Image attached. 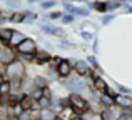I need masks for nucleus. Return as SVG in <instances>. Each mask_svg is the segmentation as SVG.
Returning a JSON list of instances; mask_svg holds the SVG:
<instances>
[{"label":"nucleus","instance_id":"49","mask_svg":"<svg viewBox=\"0 0 132 120\" xmlns=\"http://www.w3.org/2000/svg\"><path fill=\"white\" fill-rule=\"evenodd\" d=\"M116 2H127V0H116Z\"/></svg>","mask_w":132,"mask_h":120},{"label":"nucleus","instance_id":"1","mask_svg":"<svg viewBox=\"0 0 132 120\" xmlns=\"http://www.w3.org/2000/svg\"><path fill=\"white\" fill-rule=\"evenodd\" d=\"M3 72H5V75H7L9 80L25 78L27 75H29V72H27V63H23L20 59L13 60L12 63H9L7 67H3Z\"/></svg>","mask_w":132,"mask_h":120},{"label":"nucleus","instance_id":"13","mask_svg":"<svg viewBox=\"0 0 132 120\" xmlns=\"http://www.w3.org/2000/svg\"><path fill=\"white\" fill-rule=\"evenodd\" d=\"M34 88H35V84H34V77L27 75V77L22 80V92H25V94H30Z\"/></svg>","mask_w":132,"mask_h":120},{"label":"nucleus","instance_id":"2","mask_svg":"<svg viewBox=\"0 0 132 120\" xmlns=\"http://www.w3.org/2000/svg\"><path fill=\"white\" fill-rule=\"evenodd\" d=\"M69 100H70V107L75 115H84L85 112L90 110V102L85 95L72 92V94H69Z\"/></svg>","mask_w":132,"mask_h":120},{"label":"nucleus","instance_id":"23","mask_svg":"<svg viewBox=\"0 0 132 120\" xmlns=\"http://www.w3.org/2000/svg\"><path fill=\"white\" fill-rule=\"evenodd\" d=\"M22 0H5V7L9 10H12V12H15V10H20L22 8Z\"/></svg>","mask_w":132,"mask_h":120},{"label":"nucleus","instance_id":"46","mask_svg":"<svg viewBox=\"0 0 132 120\" xmlns=\"http://www.w3.org/2000/svg\"><path fill=\"white\" fill-rule=\"evenodd\" d=\"M44 49L50 52V50H52V45H50V43H48V42H44Z\"/></svg>","mask_w":132,"mask_h":120},{"label":"nucleus","instance_id":"35","mask_svg":"<svg viewBox=\"0 0 132 120\" xmlns=\"http://www.w3.org/2000/svg\"><path fill=\"white\" fill-rule=\"evenodd\" d=\"M30 95H32V98H34V100H37V102H39L40 98L44 97V88H39V87H35L32 92H30Z\"/></svg>","mask_w":132,"mask_h":120},{"label":"nucleus","instance_id":"48","mask_svg":"<svg viewBox=\"0 0 132 120\" xmlns=\"http://www.w3.org/2000/svg\"><path fill=\"white\" fill-rule=\"evenodd\" d=\"M54 120H64V118H62V117H59V115H57V117H55Z\"/></svg>","mask_w":132,"mask_h":120},{"label":"nucleus","instance_id":"6","mask_svg":"<svg viewBox=\"0 0 132 120\" xmlns=\"http://www.w3.org/2000/svg\"><path fill=\"white\" fill-rule=\"evenodd\" d=\"M92 70H94V68L87 63V60H75V63H74V73L77 75V77L87 78V77H90Z\"/></svg>","mask_w":132,"mask_h":120},{"label":"nucleus","instance_id":"40","mask_svg":"<svg viewBox=\"0 0 132 120\" xmlns=\"http://www.w3.org/2000/svg\"><path fill=\"white\" fill-rule=\"evenodd\" d=\"M54 37H59V39H65V37H67V32H65L62 27H57V29H55V32H54Z\"/></svg>","mask_w":132,"mask_h":120},{"label":"nucleus","instance_id":"9","mask_svg":"<svg viewBox=\"0 0 132 120\" xmlns=\"http://www.w3.org/2000/svg\"><path fill=\"white\" fill-rule=\"evenodd\" d=\"M114 102H116L117 107L120 108H132V95H127V94H117L114 97Z\"/></svg>","mask_w":132,"mask_h":120},{"label":"nucleus","instance_id":"4","mask_svg":"<svg viewBox=\"0 0 132 120\" xmlns=\"http://www.w3.org/2000/svg\"><path fill=\"white\" fill-rule=\"evenodd\" d=\"M19 59V53H17V50L13 49V47H3L2 50H0V65L2 67H7L9 63H12L13 60Z\"/></svg>","mask_w":132,"mask_h":120},{"label":"nucleus","instance_id":"15","mask_svg":"<svg viewBox=\"0 0 132 120\" xmlns=\"http://www.w3.org/2000/svg\"><path fill=\"white\" fill-rule=\"evenodd\" d=\"M57 47L60 50H75L77 49V45H75L74 42H70V40H67V39H59Z\"/></svg>","mask_w":132,"mask_h":120},{"label":"nucleus","instance_id":"36","mask_svg":"<svg viewBox=\"0 0 132 120\" xmlns=\"http://www.w3.org/2000/svg\"><path fill=\"white\" fill-rule=\"evenodd\" d=\"M119 120H132V108H122Z\"/></svg>","mask_w":132,"mask_h":120},{"label":"nucleus","instance_id":"22","mask_svg":"<svg viewBox=\"0 0 132 120\" xmlns=\"http://www.w3.org/2000/svg\"><path fill=\"white\" fill-rule=\"evenodd\" d=\"M74 15L80 17V19H87V17H90V8H87V7H75Z\"/></svg>","mask_w":132,"mask_h":120},{"label":"nucleus","instance_id":"17","mask_svg":"<svg viewBox=\"0 0 132 120\" xmlns=\"http://www.w3.org/2000/svg\"><path fill=\"white\" fill-rule=\"evenodd\" d=\"M23 13H25V19H23V23L25 25H32V23H35V20L39 19V13L32 12V10H23Z\"/></svg>","mask_w":132,"mask_h":120},{"label":"nucleus","instance_id":"37","mask_svg":"<svg viewBox=\"0 0 132 120\" xmlns=\"http://www.w3.org/2000/svg\"><path fill=\"white\" fill-rule=\"evenodd\" d=\"M39 105H40V108H50V105H52V98H48V97H42L39 100Z\"/></svg>","mask_w":132,"mask_h":120},{"label":"nucleus","instance_id":"34","mask_svg":"<svg viewBox=\"0 0 132 120\" xmlns=\"http://www.w3.org/2000/svg\"><path fill=\"white\" fill-rule=\"evenodd\" d=\"M60 62H62V57H59V55H52V57H50V60H48V63L45 65V67H50V68H57Z\"/></svg>","mask_w":132,"mask_h":120},{"label":"nucleus","instance_id":"29","mask_svg":"<svg viewBox=\"0 0 132 120\" xmlns=\"http://www.w3.org/2000/svg\"><path fill=\"white\" fill-rule=\"evenodd\" d=\"M22 80L23 78L10 80V84H12V94H20V92H22Z\"/></svg>","mask_w":132,"mask_h":120},{"label":"nucleus","instance_id":"20","mask_svg":"<svg viewBox=\"0 0 132 120\" xmlns=\"http://www.w3.org/2000/svg\"><path fill=\"white\" fill-rule=\"evenodd\" d=\"M99 102L104 105V107H112V105H116V102H114V97L112 95H109V94H102L100 95V98H99Z\"/></svg>","mask_w":132,"mask_h":120},{"label":"nucleus","instance_id":"50","mask_svg":"<svg viewBox=\"0 0 132 120\" xmlns=\"http://www.w3.org/2000/svg\"><path fill=\"white\" fill-rule=\"evenodd\" d=\"M62 2H72V0H62Z\"/></svg>","mask_w":132,"mask_h":120},{"label":"nucleus","instance_id":"11","mask_svg":"<svg viewBox=\"0 0 132 120\" xmlns=\"http://www.w3.org/2000/svg\"><path fill=\"white\" fill-rule=\"evenodd\" d=\"M34 84H35V87H39V88H45V87H50L52 82L48 80L44 73H39V75L34 77Z\"/></svg>","mask_w":132,"mask_h":120},{"label":"nucleus","instance_id":"24","mask_svg":"<svg viewBox=\"0 0 132 120\" xmlns=\"http://www.w3.org/2000/svg\"><path fill=\"white\" fill-rule=\"evenodd\" d=\"M94 10L99 13H107L109 12V8H107V0L105 2H102V0H95V3H94Z\"/></svg>","mask_w":132,"mask_h":120},{"label":"nucleus","instance_id":"41","mask_svg":"<svg viewBox=\"0 0 132 120\" xmlns=\"http://www.w3.org/2000/svg\"><path fill=\"white\" fill-rule=\"evenodd\" d=\"M32 118H34V115H32L30 110H23L22 114L19 115V120H32Z\"/></svg>","mask_w":132,"mask_h":120},{"label":"nucleus","instance_id":"19","mask_svg":"<svg viewBox=\"0 0 132 120\" xmlns=\"http://www.w3.org/2000/svg\"><path fill=\"white\" fill-rule=\"evenodd\" d=\"M45 77L48 78L50 82H59V72H57V68H50V67H45Z\"/></svg>","mask_w":132,"mask_h":120},{"label":"nucleus","instance_id":"44","mask_svg":"<svg viewBox=\"0 0 132 120\" xmlns=\"http://www.w3.org/2000/svg\"><path fill=\"white\" fill-rule=\"evenodd\" d=\"M9 78H7V75H5V72H0V85L3 84V82H7Z\"/></svg>","mask_w":132,"mask_h":120},{"label":"nucleus","instance_id":"26","mask_svg":"<svg viewBox=\"0 0 132 120\" xmlns=\"http://www.w3.org/2000/svg\"><path fill=\"white\" fill-rule=\"evenodd\" d=\"M39 5H40V8L42 10H52V8H55V5H57V0H40L39 2Z\"/></svg>","mask_w":132,"mask_h":120},{"label":"nucleus","instance_id":"21","mask_svg":"<svg viewBox=\"0 0 132 120\" xmlns=\"http://www.w3.org/2000/svg\"><path fill=\"white\" fill-rule=\"evenodd\" d=\"M39 117H40V120H54L55 117H57V114H55L52 108H42Z\"/></svg>","mask_w":132,"mask_h":120},{"label":"nucleus","instance_id":"39","mask_svg":"<svg viewBox=\"0 0 132 120\" xmlns=\"http://www.w3.org/2000/svg\"><path fill=\"white\" fill-rule=\"evenodd\" d=\"M62 7H64V12L65 13H72V15H74V8H75L74 3H70V2H62Z\"/></svg>","mask_w":132,"mask_h":120},{"label":"nucleus","instance_id":"45","mask_svg":"<svg viewBox=\"0 0 132 120\" xmlns=\"http://www.w3.org/2000/svg\"><path fill=\"white\" fill-rule=\"evenodd\" d=\"M97 42H99V40H94V42H92V50H94V53H97V50H99V43H97Z\"/></svg>","mask_w":132,"mask_h":120},{"label":"nucleus","instance_id":"42","mask_svg":"<svg viewBox=\"0 0 132 120\" xmlns=\"http://www.w3.org/2000/svg\"><path fill=\"white\" fill-rule=\"evenodd\" d=\"M80 29H82V30H85V29H89V30H95V29H97V25H95V23H92V22H84V23L80 25Z\"/></svg>","mask_w":132,"mask_h":120},{"label":"nucleus","instance_id":"25","mask_svg":"<svg viewBox=\"0 0 132 120\" xmlns=\"http://www.w3.org/2000/svg\"><path fill=\"white\" fill-rule=\"evenodd\" d=\"M10 94H12V84H10V80H7L0 85V97H7Z\"/></svg>","mask_w":132,"mask_h":120},{"label":"nucleus","instance_id":"47","mask_svg":"<svg viewBox=\"0 0 132 120\" xmlns=\"http://www.w3.org/2000/svg\"><path fill=\"white\" fill-rule=\"evenodd\" d=\"M39 0H25V3H29V5H34V3H37Z\"/></svg>","mask_w":132,"mask_h":120},{"label":"nucleus","instance_id":"32","mask_svg":"<svg viewBox=\"0 0 132 120\" xmlns=\"http://www.w3.org/2000/svg\"><path fill=\"white\" fill-rule=\"evenodd\" d=\"M75 22V15H72V13H64L60 19V23L62 25H70V23Z\"/></svg>","mask_w":132,"mask_h":120},{"label":"nucleus","instance_id":"30","mask_svg":"<svg viewBox=\"0 0 132 120\" xmlns=\"http://www.w3.org/2000/svg\"><path fill=\"white\" fill-rule=\"evenodd\" d=\"M74 110H72V107H67V108H64V110L59 114V117H62L64 120H72V117H74Z\"/></svg>","mask_w":132,"mask_h":120},{"label":"nucleus","instance_id":"10","mask_svg":"<svg viewBox=\"0 0 132 120\" xmlns=\"http://www.w3.org/2000/svg\"><path fill=\"white\" fill-rule=\"evenodd\" d=\"M15 32V29H10V27H0V40H2L5 45H9L10 40H12V35Z\"/></svg>","mask_w":132,"mask_h":120},{"label":"nucleus","instance_id":"12","mask_svg":"<svg viewBox=\"0 0 132 120\" xmlns=\"http://www.w3.org/2000/svg\"><path fill=\"white\" fill-rule=\"evenodd\" d=\"M25 39H27V37H25V33H23V32L15 30V32H13V35H12V40H10V43H9V47H13V49H15V47L19 45L20 42H23Z\"/></svg>","mask_w":132,"mask_h":120},{"label":"nucleus","instance_id":"7","mask_svg":"<svg viewBox=\"0 0 132 120\" xmlns=\"http://www.w3.org/2000/svg\"><path fill=\"white\" fill-rule=\"evenodd\" d=\"M120 110H122V108L117 107V105L107 107L105 110L100 112V118H102V120H119V117H120Z\"/></svg>","mask_w":132,"mask_h":120},{"label":"nucleus","instance_id":"8","mask_svg":"<svg viewBox=\"0 0 132 120\" xmlns=\"http://www.w3.org/2000/svg\"><path fill=\"white\" fill-rule=\"evenodd\" d=\"M52 53L48 52V50L45 49H37L35 52V63L34 65H39V67H45V65L48 63V60H50Z\"/></svg>","mask_w":132,"mask_h":120},{"label":"nucleus","instance_id":"43","mask_svg":"<svg viewBox=\"0 0 132 120\" xmlns=\"http://www.w3.org/2000/svg\"><path fill=\"white\" fill-rule=\"evenodd\" d=\"M40 20H42V22H45V23L52 22V20H50V17H48V12H45V13H42V15H40Z\"/></svg>","mask_w":132,"mask_h":120},{"label":"nucleus","instance_id":"51","mask_svg":"<svg viewBox=\"0 0 132 120\" xmlns=\"http://www.w3.org/2000/svg\"><path fill=\"white\" fill-rule=\"evenodd\" d=\"M0 12H2V10H0Z\"/></svg>","mask_w":132,"mask_h":120},{"label":"nucleus","instance_id":"16","mask_svg":"<svg viewBox=\"0 0 132 120\" xmlns=\"http://www.w3.org/2000/svg\"><path fill=\"white\" fill-rule=\"evenodd\" d=\"M23 19H25V13L23 10H15V12L10 13V23H23Z\"/></svg>","mask_w":132,"mask_h":120},{"label":"nucleus","instance_id":"5","mask_svg":"<svg viewBox=\"0 0 132 120\" xmlns=\"http://www.w3.org/2000/svg\"><path fill=\"white\" fill-rule=\"evenodd\" d=\"M37 40L32 39V37H27L23 42H20L19 45L15 47L17 53H35L37 52Z\"/></svg>","mask_w":132,"mask_h":120},{"label":"nucleus","instance_id":"31","mask_svg":"<svg viewBox=\"0 0 132 120\" xmlns=\"http://www.w3.org/2000/svg\"><path fill=\"white\" fill-rule=\"evenodd\" d=\"M116 19V15H114V12H107V13H102V17H100V23L102 25H107V23H110L112 20Z\"/></svg>","mask_w":132,"mask_h":120},{"label":"nucleus","instance_id":"14","mask_svg":"<svg viewBox=\"0 0 132 120\" xmlns=\"http://www.w3.org/2000/svg\"><path fill=\"white\" fill-rule=\"evenodd\" d=\"M55 29H57V27H55V25H52L50 22H48V23L42 22V23L39 25V32H40V33H44V35H52V37H54Z\"/></svg>","mask_w":132,"mask_h":120},{"label":"nucleus","instance_id":"28","mask_svg":"<svg viewBox=\"0 0 132 120\" xmlns=\"http://www.w3.org/2000/svg\"><path fill=\"white\" fill-rule=\"evenodd\" d=\"M79 35H80V39L84 40V42H94V32H89V30H80V32H79Z\"/></svg>","mask_w":132,"mask_h":120},{"label":"nucleus","instance_id":"27","mask_svg":"<svg viewBox=\"0 0 132 120\" xmlns=\"http://www.w3.org/2000/svg\"><path fill=\"white\" fill-rule=\"evenodd\" d=\"M19 59L27 65L35 63V53H19Z\"/></svg>","mask_w":132,"mask_h":120},{"label":"nucleus","instance_id":"33","mask_svg":"<svg viewBox=\"0 0 132 120\" xmlns=\"http://www.w3.org/2000/svg\"><path fill=\"white\" fill-rule=\"evenodd\" d=\"M107 8H109V12H116V10L122 8V2H116V0H107Z\"/></svg>","mask_w":132,"mask_h":120},{"label":"nucleus","instance_id":"38","mask_svg":"<svg viewBox=\"0 0 132 120\" xmlns=\"http://www.w3.org/2000/svg\"><path fill=\"white\" fill-rule=\"evenodd\" d=\"M64 13L65 12H62V10H52V12H48V17H50V20H60Z\"/></svg>","mask_w":132,"mask_h":120},{"label":"nucleus","instance_id":"3","mask_svg":"<svg viewBox=\"0 0 132 120\" xmlns=\"http://www.w3.org/2000/svg\"><path fill=\"white\" fill-rule=\"evenodd\" d=\"M74 63H75L74 59H62V62L59 63V67H57L59 77H60V78L72 77V73H74Z\"/></svg>","mask_w":132,"mask_h":120},{"label":"nucleus","instance_id":"18","mask_svg":"<svg viewBox=\"0 0 132 120\" xmlns=\"http://www.w3.org/2000/svg\"><path fill=\"white\" fill-rule=\"evenodd\" d=\"M35 102H37V100H34V98H32V95H30V94H27L25 97H23V100L20 102V105H22V108H23V110H32V107L35 105Z\"/></svg>","mask_w":132,"mask_h":120}]
</instances>
